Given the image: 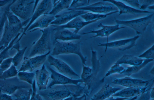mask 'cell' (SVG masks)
Masks as SVG:
<instances>
[{"label":"cell","instance_id":"f907efd6","mask_svg":"<svg viewBox=\"0 0 154 100\" xmlns=\"http://www.w3.org/2000/svg\"><path fill=\"white\" fill-rule=\"evenodd\" d=\"M154 5H151L149 6V7H148L147 8L149 9L152 10H154Z\"/></svg>","mask_w":154,"mask_h":100},{"label":"cell","instance_id":"44dd1931","mask_svg":"<svg viewBox=\"0 0 154 100\" xmlns=\"http://www.w3.org/2000/svg\"><path fill=\"white\" fill-rule=\"evenodd\" d=\"M122 89V88L113 87L109 84L103 85L100 89L95 94L90 100H103L112 96Z\"/></svg>","mask_w":154,"mask_h":100},{"label":"cell","instance_id":"8d00e7d4","mask_svg":"<svg viewBox=\"0 0 154 100\" xmlns=\"http://www.w3.org/2000/svg\"><path fill=\"white\" fill-rule=\"evenodd\" d=\"M32 93L30 100H44L38 93H36V81L34 79L32 84Z\"/></svg>","mask_w":154,"mask_h":100},{"label":"cell","instance_id":"bcb514c9","mask_svg":"<svg viewBox=\"0 0 154 100\" xmlns=\"http://www.w3.org/2000/svg\"><path fill=\"white\" fill-rule=\"evenodd\" d=\"M11 0H0V7L4 6L8 3Z\"/></svg>","mask_w":154,"mask_h":100},{"label":"cell","instance_id":"f6af8a7d","mask_svg":"<svg viewBox=\"0 0 154 100\" xmlns=\"http://www.w3.org/2000/svg\"><path fill=\"white\" fill-rule=\"evenodd\" d=\"M129 98L118 97H114L112 96L103 100H125Z\"/></svg>","mask_w":154,"mask_h":100},{"label":"cell","instance_id":"d4e9b609","mask_svg":"<svg viewBox=\"0 0 154 100\" xmlns=\"http://www.w3.org/2000/svg\"><path fill=\"white\" fill-rule=\"evenodd\" d=\"M31 87L30 86H19L14 84L0 81V93L10 95L13 94L15 91L19 88Z\"/></svg>","mask_w":154,"mask_h":100},{"label":"cell","instance_id":"4316f807","mask_svg":"<svg viewBox=\"0 0 154 100\" xmlns=\"http://www.w3.org/2000/svg\"><path fill=\"white\" fill-rule=\"evenodd\" d=\"M12 2L9 4L5 8L4 12L6 16L8 24L13 26H17L21 25L22 22L18 17L13 13L10 10V7Z\"/></svg>","mask_w":154,"mask_h":100},{"label":"cell","instance_id":"8992f818","mask_svg":"<svg viewBox=\"0 0 154 100\" xmlns=\"http://www.w3.org/2000/svg\"><path fill=\"white\" fill-rule=\"evenodd\" d=\"M31 18L22 22L18 26H13L8 24L7 18L5 20L2 36L0 41V47L4 46L5 48L8 46L12 40L20 32H23V27L29 22Z\"/></svg>","mask_w":154,"mask_h":100},{"label":"cell","instance_id":"836d02e7","mask_svg":"<svg viewBox=\"0 0 154 100\" xmlns=\"http://www.w3.org/2000/svg\"><path fill=\"white\" fill-rule=\"evenodd\" d=\"M21 33L22 32L19 33L12 40L8 46L0 52V64L4 59L11 57L9 54V50L13 46L14 41L18 38Z\"/></svg>","mask_w":154,"mask_h":100},{"label":"cell","instance_id":"3957f363","mask_svg":"<svg viewBox=\"0 0 154 100\" xmlns=\"http://www.w3.org/2000/svg\"><path fill=\"white\" fill-rule=\"evenodd\" d=\"M54 46L51 55L54 56L62 54H74L79 55L82 64L87 66V57L82 55L81 49V42L75 43L71 41H54Z\"/></svg>","mask_w":154,"mask_h":100},{"label":"cell","instance_id":"7bdbcfd3","mask_svg":"<svg viewBox=\"0 0 154 100\" xmlns=\"http://www.w3.org/2000/svg\"><path fill=\"white\" fill-rule=\"evenodd\" d=\"M86 96H87L85 94H84L82 96H80L78 94H75L63 100H82Z\"/></svg>","mask_w":154,"mask_h":100},{"label":"cell","instance_id":"603a6c76","mask_svg":"<svg viewBox=\"0 0 154 100\" xmlns=\"http://www.w3.org/2000/svg\"><path fill=\"white\" fill-rule=\"evenodd\" d=\"M144 59L132 55L124 54L115 63L120 65L127 64L131 66H137L141 64Z\"/></svg>","mask_w":154,"mask_h":100},{"label":"cell","instance_id":"277c9868","mask_svg":"<svg viewBox=\"0 0 154 100\" xmlns=\"http://www.w3.org/2000/svg\"><path fill=\"white\" fill-rule=\"evenodd\" d=\"M40 31L42 32V34L38 40L33 43L28 57L44 54L47 52L51 51V43L50 28L40 29Z\"/></svg>","mask_w":154,"mask_h":100},{"label":"cell","instance_id":"4fadbf2b","mask_svg":"<svg viewBox=\"0 0 154 100\" xmlns=\"http://www.w3.org/2000/svg\"><path fill=\"white\" fill-rule=\"evenodd\" d=\"M68 10L55 16V19L50 23V25H60L65 24L75 18L89 12L83 10Z\"/></svg>","mask_w":154,"mask_h":100},{"label":"cell","instance_id":"11a10c76","mask_svg":"<svg viewBox=\"0 0 154 100\" xmlns=\"http://www.w3.org/2000/svg\"><path fill=\"white\" fill-rule=\"evenodd\" d=\"M87 96H86L85 97V98H84V100H86V97H87Z\"/></svg>","mask_w":154,"mask_h":100},{"label":"cell","instance_id":"ac0fdd59","mask_svg":"<svg viewBox=\"0 0 154 100\" xmlns=\"http://www.w3.org/2000/svg\"><path fill=\"white\" fill-rule=\"evenodd\" d=\"M55 19L54 16L43 14L39 17L29 26L26 31H34L40 29L48 27L50 23Z\"/></svg>","mask_w":154,"mask_h":100},{"label":"cell","instance_id":"484cf974","mask_svg":"<svg viewBox=\"0 0 154 100\" xmlns=\"http://www.w3.org/2000/svg\"><path fill=\"white\" fill-rule=\"evenodd\" d=\"M32 93V87L19 88L12 94L16 98L13 100H30Z\"/></svg>","mask_w":154,"mask_h":100},{"label":"cell","instance_id":"5b68a950","mask_svg":"<svg viewBox=\"0 0 154 100\" xmlns=\"http://www.w3.org/2000/svg\"><path fill=\"white\" fill-rule=\"evenodd\" d=\"M153 15V13H151L145 17L128 20H118L115 18V20L116 24L122 25L130 28L134 30L137 34H141L152 22Z\"/></svg>","mask_w":154,"mask_h":100},{"label":"cell","instance_id":"d6986e66","mask_svg":"<svg viewBox=\"0 0 154 100\" xmlns=\"http://www.w3.org/2000/svg\"><path fill=\"white\" fill-rule=\"evenodd\" d=\"M115 5L118 9L119 15L122 14L128 13L132 14H136L143 13H153L152 12L142 10L139 9L133 8L125 4L121 1L114 0H105Z\"/></svg>","mask_w":154,"mask_h":100},{"label":"cell","instance_id":"74e56055","mask_svg":"<svg viewBox=\"0 0 154 100\" xmlns=\"http://www.w3.org/2000/svg\"><path fill=\"white\" fill-rule=\"evenodd\" d=\"M12 57L4 59L0 64V68L4 71L9 68L12 65Z\"/></svg>","mask_w":154,"mask_h":100},{"label":"cell","instance_id":"f35d334b","mask_svg":"<svg viewBox=\"0 0 154 100\" xmlns=\"http://www.w3.org/2000/svg\"><path fill=\"white\" fill-rule=\"evenodd\" d=\"M151 88H149L144 93H142L137 98V100H150L151 98L150 95Z\"/></svg>","mask_w":154,"mask_h":100},{"label":"cell","instance_id":"b9f144b4","mask_svg":"<svg viewBox=\"0 0 154 100\" xmlns=\"http://www.w3.org/2000/svg\"><path fill=\"white\" fill-rule=\"evenodd\" d=\"M142 4L141 5L139 10H145L149 6L154 5V0H143Z\"/></svg>","mask_w":154,"mask_h":100},{"label":"cell","instance_id":"e575fe53","mask_svg":"<svg viewBox=\"0 0 154 100\" xmlns=\"http://www.w3.org/2000/svg\"><path fill=\"white\" fill-rule=\"evenodd\" d=\"M138 57L144 59H153L154 58V44L140 55Z\"/></svg>","mask_w":154,"mask_h":100},{"label":"cell","instance_id":"5bb4252c","mask_svg":"<svg viewBox=\"0 0 154 100\" xmlns=\"http://www.w3.org/2000/svg\"><path fill=\"white\" fill-rule=\"evenodd\" d=\"M99 19H97L90 21L86 22L80 16H78L69 21L66 24L60 25H51L54 28L53 30L56 31L64 28L74 29L73 32L75 34H77L79 31L85 26L97 21Z\"/></svg>","mask_w":154,"mask_h":100},{"label":"cell","instance_id":"c3c4849f","mask_svg":"<svg viewBox=\"0 0 154 100\" xmlns=\"http://www.w3.org/2000/svg\"><path fill=\"white\" fill-rule=\"evenodd\" d=\"M140 96H137L133 97L128 99L125 100H135L136 99Z\"/></svg>","mask_w":154,"mask_h":100},{"label":"cell","instance_id":"f1b7e54d","mask_svg":"<svg viewBox=\"0 0 154 100\" xmlns=\"http://www.w3.org/2000/svg\"><path fill=\"white\" fill-rule=\"evenodd\" d=\"M153 60V59H145L143 63L140 65L128 66L125 69L123 74L127 76H130L133 74L138 72L148 63Z\"/></svg>","mask_w":154,"mask_h":100},{"label":"cell","instance_id":"816d5d0a","mask_svg":"<svg viewBox=\"0 0 154 100\" xmlns=\"http://www.w3.org/2000/svg\"><path fill=\"white\" fill-rule=\"evenodd\" d=\"M5 48L4 46H2L0 47V52L2 51Z\"/></svg>","mask_w":154,"mask_h":100},{"label":"cell","instance_id":"d590c367","mask_svg":"<svg viewBox=\"0 0 154 100\" xmlns=\"http://www.w3.org/2000/svg\"><path fill=\"white\" fill-rule=\"evenodd\" d=\"M89 0H72L69 8L74 9L89 5Z\"/></svg>","mask_w":154,"mask_h":100},{"label":"cell","instance_id":"9a60e30c","mask_svg":"<svg viewBox=\"0 0 154 100\" xmlns=\"http://www.w3.org/2000/svg\"><path fill=\"white\" fill-rule=\"evenodd\" d=\"M151 80H143L127 76L120 78H115L112 80V83L125 87H145L148 86Z\"/></svg>","mask_w":154,"mask_h":100},{"label":"cell","instance_id":"9f6ffc18","mask_svg":"<svg viewBox=\"0 0 154 100\" xmlns=\"http://www.w3.org/2000/svg\"></svg>","mask_w":154,"mask_h":100},{"label":"cell","instance_id":"cb8c5ba5","mask_svg":"<svg viewBox=\"0 0 154 100\" xmlns=\"http://www.w3.org/2000/svg\"><path fill=\"white\" fill-rule=\"evenodd\" d=\"M54 2L53 8L48 14L55 16L62 10L68 9L72 0H57Z\"/></svg>","mask_w":154,"mask_h":100},{"label":"cell","instance_id":"83f0119b","mask_svg":"<svg viewBox=\"0 0 154 100\" xmlns=\"http://www.w3.org/2000/svg\"><path fill=\"white\" fill-rule=\"evenodd\" d=\"M20 46L19 42H16L15 45L13 46L11 49H14L17 51L16 54L12 57V63L15 66H17L21 62L25 51L27 48V47H26L22 49H20Z\"/></svg>","mask_w":154,"mask_h":100},{"label":"cell","instance_id":"681fc988","mask_svg":"<svg viewBox=\"0 0 154 100\" xmlns=\"http://www.w3.org/2000/svg\"><path fill=\"white\" fill-rule=\"evenodd\" d=\"M149 73H150L151 74L154 75V66H153L151 69Z\"/></svg>","mask_w":154,"mask_h":100},{"label":"cell","instance_id":"1f68e13d","mask_svg":"<svg viewBox=\"0 0 154 100\" xmlns=\"http://www.w3.org/2000/svg\"><path fill=\"white\" fill-rule=\"evenodd\" d=\"M18 73L16 66L12 64L9 68L3 72L0 79L4 80L15 77L17 75Z\"/></svg>","mask_w":154,"mask_h":100},{"label":"cell","instance_id":"7dc6e473","mask_svg":"<svg viewBox=\"0 0 154 100\" xmlns=\"http://www.w3.org/2000/svg\"><path fill=\"white\" fill-rule=\"evenodd\" d=\"M154 87L152 88L150 91V95L151 99H154Z\"/></svg>","mask_w":154,"mask_h":100},{"label":"cell","instance_id":"ba28073f","mask_svg":"<svg viewBox=\"0 0 154 100\" xmlns=\"http://www.w3.org/2000/svg\"><path fill=\"white\" fill-rule=\"evenodd\" d=\"M37 4L31 19L28 25L23 28V31L21 35L16 42H19L23 36L25 34L30 25L40 16L43 14H48L51 10L53 4L50 0H41Z\"/></svg>","mask_w":154,"mask_h":100},{"label":"cell","instance_id":"e0dca14e","mask_svg":"<svg viewBox=\"0 0 154 100\" xmlns=\"http://www.w3.org/2000/svg\"><path fill=\"white\" fill-rule=\"evenodd\" d=\"M35 76L36 81V83L39 91L46 90L47 88L50 76L45 64H43L40 69L35 71Z\"/></svg>","mask_w":154,"mask_h":100},{"label":"cell","instance_id":"d6a6232c","mask_svg":"<svg viewBox=\"0 0 154 100\" xmlns=\"http://www.w3.org/2000/svg\"><path fill=\"white\" fill-rule=\"evenodd\" d=\"M125 70V68L120 65L114 63L106 73L104 78L101 80L103 81L104 78L112 74L119 73L123 74Z\"/></svg>","mask_w":154,"mask_h":100},{"label":"cell","instance_id":"7a4b0ae2","mask_svg":"<svg viewBox=\"0 0 154 100\" xmlns=\"http://www.w3.org/2000/svg\"><path fill=\"white\" fill-rule=\"evenodd\" d=\"M39 1L13 0L10 6V10L17 17L25 21L31 18Z\"/></svg>","mask_w":154,"mask_h":100},{"label":"cell","instance_id":"52a82bcc","mask_svg":"<svg viewBox=\"0 0 154 100\" xmlns=\"http://www.w3.org/2000/svg\"><path fill=\"white\" fill-rule=\"evenodd\" d=\"M67 10H83L101 14H106L119 10L118 8L115 5L105 0L84 7L74 9L68 8Z\"/></svg>","mask_w":154,"mask_h":100},{"label":"cell","instance_id":"ab89813d","mask_svg":"<svg viewBox=\"0 0 154 100\" xmlns=\"http://www.w3.org/2000/svg\"><path fill=\"white\" fill-rule=\"evenodd\" d=\"M6 16L4 12L0 20V41L2 39L4 31V27Z\"/></svg>","mask_w":154,"mask_h":100},{"label":"cell","instance_id":"60d3db41","mask_svg":"<svg viewBox=\"0 0 154 100\" xmlns=\"http://www.w3.org/2000/svg\"><path fill=\"white\" fill-rule=\"evenodd\" d=\"M122 1L125 2L129 5V6L136 8H138L139 9L141 4L139 2V1L137 0H121Z\"/></svg>","mask_w":154,"mask_h":100},{"label":"cell","instance_id":"7402d4cb","mask_svg":"<svg viewBox=\"0 0 154 100\" xmlns=\"http://www.w3.org/2000/svg\"><path fill=\"white\" fill-rule=\"evenodd\" d=\"M54 34V41L59 40L64 41H69L80 39L81 36L64 28L55 31Z\"/></svg>","mask_w":154,"mask_h":100},{"label":"cell","instance_id":"f546056e","mask_svg":"<svg viewBox=\"0 0 154 100\" xmlns=\"http://www.w3.org/2000/svg\"><path fill=\"white\" fill-rule=\"evenodd\" d=\"M119 12V10L112 12L106 14H101L88 12L80 16V17L86 22L90 21L97 19H101L106 18L107 16Z\"/></svg>","mask_w":154,"mask_h":100},{"label":"cell","instance_id":"db71d44e","mask_svg":"<svg viewBox=\"0 0 154 100\" xmlns=\"http://www.w3.org/2000/svg\"><path fill=\"white\" fill-rule=\"evenodd\" d=\"M2 16L1 15V10H0V20H1V17H2Z\"/></svg>","mask_w":154,"mask_h":100},{"label":"cell","instance_id":"4dcf8cb0","mask_svg":"<svg viewBox=\"0 0 154 100\" xmlns=\"http://www.w3.org/2000/svg\"><path fill=\"white\" fill-rule=\"evenodd\" d=\"M17 76L19 79L32 85L35 76V73L27 72H18Z\"/></svg>","mask_w":154,"mask_h":100},{"label":"cell","instance_id":"ffe728a7","mask_svg":"<svg viewBox=\"0 0 154 100\" xmlns=\"http://www.w3.org/2000/svg\"><path fill=\"white\" fill-rule=\"evenodd\" d=\"M148 86L145 87H126L122 89L112 96L124 98H130L140 96L145 92Z\"/></svg>","mask_w":154,"mask_h":100},{"label":"cell","instance_id":"7c38bea8","mask_svg":"<svg viewBox=\"0 0 154 100\" xmlns=\"http://www.w3.org/2000/svg\"><path fill=\"white\" fill-rule=\"evenodd\" d=\"M139 37V36L137 35L131 38L121 39L105 43H99L98 46L105 47V52L107 48L116 49L120 51H124L136 46V42Z\"/></svg>","mask_w":154,"mask_h":100},{"label":"cell","instance_id":"ee69618b","mask_svg":"<svg viewBox=\"0 0 154 100\" xmlns=\"http://www.w3.org/2000/svg\"><path fill=\"white\" fill-rule=\"evenodd\" d=\"M13 97L10 95L0 93V100H13Z\"/></svg>","mask_w":154,"mask_h":100},{"label":"cell","instance_id":"6da1fadb","mask_svg":"<svg viewBox=\"0 0 154 100\" xmlns=\"http://www.w3.org/2000/svg\"><path fill=\"white\" fill-rule=\"evenodd\" d=\"M81 85H56L38 93L44 100H63L75 94L83 95L84 87Z\"/></svg>","mask_w":154,"mask_h":100},{"label":"cell","instance_id":"2e32d148","mask_svg":"<svg viewBox=\"0 0 154 100\" xmlns=\"http://www.w3.org/2000/svg\"><path fill=\"white\" fill-rule=\"evenodd\" d=\"M119 25L116 24L114 25H106L100 23L98 25V28H101L98 30H91L90 31L82 33V34H85L90 33H94L95 35L92 36L90 38L97 37H106L107 38L106 43H108V37L110 35L115 31L122 28H125V27H119Z\"/></svg>","mask_w":154,"mask_h":100},{"label":"cell","instance_id":"f5cc1de1","mask_svg":"<svg viewBox=\"0 0 154 100\" xmlns=\"http://www.w3.org/2000/svg\"><path fill=\"white\" fill-rule=\"evenodd\" d=\"M3 71L0 68V77L2 75V74Z\"/></svg>","mask_w":154,"mask_h":100},{"label":"cell","instance_id":"8fae6325","mask_svg":"<svg viewBox=\"0 0 154 100\" xmlns=\"http://www.w3.org/2000/svg\"><path fill=\"white\" fill-rule=\"evenodd\" d=\"M47 68L51 72L50 78L51 81L47 86V88L56 85L74 84L79 85L83 83L81 79H71L59 73L47 66Z\"/></svg>","mask_w":154,"mask_h":100},{"label":"cell","instance_id":"9c48e42d","mask_svg":"<svg viewBox=\"0 0 154 100\" xmlns=\"http://www.w3.org/2000/svg\"><path fill=\"white\" fill-rule=\"evenodd\" d=\"M50 52L51 51H49L44 54L32 57H24L23 61L18 72H32L44 63Z\"/></svg>","mask_w":154,"mask_h":100},{"label":"cell","instance_id":"30bf717a","mask_svg":"<svg viewBox=\"0 0 154 100\" xmlns=\"http://www.w3.org/2000/svg\"><path fill=\"white\" fill-rule=\"evenodd\" d=\"M47 60L51 65L54 67L60 74L72 79L80 78L79 75L63 60L55 58L51 55L48 57Z\"/></svg>","mask_w":154,"mask_h":100}]
</instances>
